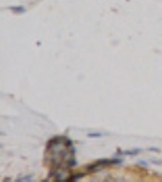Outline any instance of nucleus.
<instances>
[{
	"mask_svg": "<svg viewBox=\"0 0 162 182\" xmlns=\"http://www.w3.org/2000/svg\"><path fill=\"white\" fill-rule=\"evenodd\" d=\"M122 163H123V159L118 156H116L115 158H101L92 164H88L85 166V170H87V172H98V171L104 170L105 167L114 166V165H121Z\"/></svg>",
	"mask_w": 162,
	"mask_h": 182,
	"instance_id": "nucleus-1",
	"label": "nucleus"
},
{
	"mask_svg": "<svg viewBox=\"0 0 162 182\" xmlns=\"http://www.w3.org/2000/svg\"><path fill=\"white\" fill-rule=\"evenodd\" d=\"M85 172H76V174H71L67 176V179H66V182H77L79 180H82L85 177Z\"/></svg>",
	"mask_w": 162,
	"mask_h": 182,
	"instance_id": "nucleus-2",
	"label": "nucleus"
},
{
	"mask_svg": "<svg viewBox=\"0 0 162 182\" xmlns=\"http://www.w3.org/2000/svg\"><path fill=\"white\" fill-rule=\"evenodd\" d=\"M10 10L16 13V15H22V13H26L27 12V9L23 5H16V6H11Z\"/></svg>",
	"mask_w": 162,
	"mask_h": 182,
	"instance_id": "nucleus-3",
	"label": "nucleus"
},
{
	"mask_svg": "<svg viewBox=\"0 0 162 182\" xmlns=\"http://www.w3.org/2000/svg\"><path fill=\"white\" fill-rule=\"evenodd\" d=\"M139 153H141V148H133V149H127V151H123L124 156H129V157L138 156Z\"/></svg>",
	"mask_w": 162,
	"mask_h": 182,
	"instance_id": "nucleus-4",
	"label": "nucleus"
},
{
	"mask_svg": "<svg viewBox=\"0 0 162 182\" xmlns=\"http://www.w3.org/2000/svg\"><path fill=\"white\" fill-rule=\"evenodd\" d=\"M32 180H33V175H26V176L19 177V179H16L15 181L16 182H31Z\"/></svg>",
	"mask_w": 162,
	"mask_h": 182,
	"instance_id": "nucleus-5",
	"label": "nucleus"
},
{
	"mask_svg": "<svg viewBox=\"0 0 162 182\" xmlns=\"http://www.w3.org/2000/svg\"><path fill=\"white\" fill-rule=\"evenodd\" d=\"M88 138H101V137H104L105 134H102V133H88Z\"/></svg>",
	"mask_w": 162,
	"mask_h": 182,
	"instance_id": "nucleus-6",
	"label": "nucleus"
},
{
	"mask_svg": "<svg viewBox=\"0 0 162 182\" xmlns=\"http://www.w3.org/2000/svg\"><path fill=\"white\" fill-rule=\"evenodd\" d=\"M137 165L144 167V169H147L149 167V163L146 160H144V159H139V160H137Z\"/></svg>",
	"mask_w": 162,
	"mask_h": 182,
	"instance_id": "nucleus-7",
	"label": "nucleus"
},
{
	"mask_svg": "<svg viewBox=\"0 0 162 182\" xmlns=\"http://www.w3.org/2000/svg\"><path fill=\"white\" fill-rule=\"evenodd\" d=\"M149 152H152V153H160V148L159 147H149L147 148Z\"/></svg>",
	"mask_w": 162,
	"mask_h": 182,
	"instance_id": "nucleus-8",
	"label": "nucleus"
},
{
	"mask_svg": "<svg viewBox=\"0 0 162 182\" xmlns=\"http://www.w3.org/2000/svg\"><path fill=\"white\" fill-rule=\"evenodd\" d=\"M151 164H154V165H162V162L159 160V159H151Z\"/></svg>",
	"mask_w": 162,
	"mask_h": 182,
	"instance_id": "nucleus-9",
	"label": "nucleus"
},
{
	"mask_svg": "<svg viewBox=\"0 0 162 182\" xmlns=\"http://www.w3.org/2000/svg\"><path fill=\"white\" fill-rule=\"evenodd\" d=\"M116 156H118V157H121V156H124V154H123V151H121V149L120 148H117V151H116Z\"/></svg>",
	"mask_w": 162,
	"mask_h": 182,
	"instance_id": "nucleus-10",
	"label": "nucleus"
}]
</instances>
